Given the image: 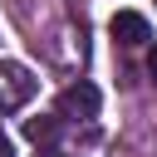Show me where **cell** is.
I'll return each instance as SVG.
<instances>
[{
    "mask_svg": "<svg viewBox=\"0 0 157 157\" xmlns=\"http://www.w3.org/2000/svg\"><path fill=\"white\" fill-rule=\"evenodd\" d=\"M0 157H15V152H10V137H5V132H0Z\"/></svg>",
    "mask_w": 157,
    "mask_h": 157,
    "instance_id": "6",
    "label": "cell"
},
{
    "mask_svg": "<svg viewBox=\"0 0 157 157\" xmlns=\"http://www.w3.org/2000/svg\"><path fill=\"white\" fill-rule=\"evenodd\" d=\"M39 157H59V152H39Z\"/></svg>",
    "mask_w": 157,
    "mask_h": 157,
    "instance_id": "7",
    "label": "cell"
},
{
    "mask_svg": "<svg viewBox=\"0 0 157 157\" xmlns=\"http://www.w3.org/2000/svg\"><path fill=\"white\" fill-rule=\"evenodd\" d=\"M25 137H29L34 147L54 142V137H59V118H44V113H39V118H25Z\"/></svg>",
    "mask_w": 157,
    "mask_h": 157,
    "instance_id": "4",
    "label": "cell"
},
{
    "mask_svg": "<svg viewBox=\"0 0 157 157\" xmlns=\"http://www.w3.org/2000/svg\"><path fill=\"white\" fill-rule=\"evenodd\" d=\"M98 103H103L98 88L78 78V83H69V88L59 93V118H98Z\"/></svg>",
    "mask_w": 157,
    "mask_h": 157,
    "instance_id": "2",
    "label": "cell"
},
{
    "mask_svg": "<svg viewBox=\"0 0 157 157\" xmlns=\"http://www.w3.org/2000/svg\"><path fill=\"white\" fill-rule=\"evenodd\" d=\"M147 74H152V83H157V44L147 49Z\"/></svg>",
    "mask_w": 157,
    "mask_h": 157,
    "instance_id": "5",
    "label": "cell"
},
{
    "mask_svg": "<svg viewBox=\"0 0 157 157\" xmlns=\"http://www.w3.org/2000/svg\"><path fill=\"white\" fill-rule=\"evenodd\" d=\"M108 29H113V39H118L123 49H142V44L152 39V29H147V15H137V10H118Z\"/></svg>",
    "mask_w": 157,
    "mask_h": 157,
    "instance_id": "3",
    "label": "cell"
},
{
    "mask_svg": "<svg viewBox=\"0 0 157 157\" xmlns=\"http://www.w3.org/2000/svg\"><path fill=\"white\" fill-rule=\"evenodd\" d=\"M34 88H39V78L25 64H15V59L0 64V108H25L34 98Z\"/></svg>",
    "mask_w": 157,
    "mask_h": 157,
    "instance_id": "1",
    "label": "cell"
}]
</instances>
